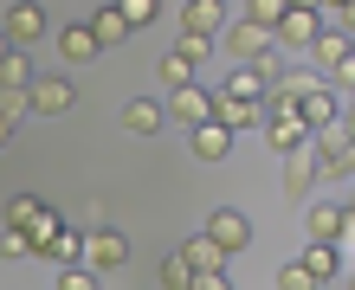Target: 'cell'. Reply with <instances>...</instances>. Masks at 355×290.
Segmentation results:
<instances>
[{
    "mask_svg": "<svg viewBox=\"0 0 355 290\" xmlns=\"http://www.w3.org/2000/svg\"><path fill=\"white\" fill-rule=\"evenodd\" d=\"M278 290H323V284H317V278H310V271H304V264H297V258H291V264H284V271H278Z\"/></svg>",
    "mask_w": 355,
    "mask_h": 290,
    "instance_id": "4dcf8cb0",
    "label": "cell"
},
{
    "mask_svg": "<svg viewBox=\"0 0 355 290\" xmlns=\"http://www.w3.org/2000/svg\"><path fill=\"white\" fill-rule=\"evenodd\" d=\"M349 290H355V264H349Z\"/></svg>",
    "mask_w": 355,
    "mask_h": 290,
    "instance_id": "8d00e7d4",
    "label": "cell"
},
{
    "mask_svg": "<svg viewBox=\"0 0 355 290\" xmlns=\"http://www.w3.org/2000/svg\"><path fill=\"white\" fill-rule=\"evenodd\" d=\"M0 258H33V239L19 226H0Z\"/></svg>",
    "mask_w": 355,
    "mask_h": 290,
    "instance_id": "f546056e",
    "label": "cell"
},
{
    "mask_svg": "<svg viewBox=\"0 0 355 290\" xmlns=\"http://www.w3.org/2000/svg\"><path fill=\"white\" fill-rule=\"evenodd\" d=\"M187 149H194L200 161H226L233 155V136H226L220 123H200V129H187Z\"/></svg>",
    "mask_w": 355,
    "mask_h": 290,
    "instance_id": "ac0fdd59",
    "label": "cell"
},
{
    "mask_svg": "<svg viewBox=\"0 0 355 290\" xmlns=\"http://www.w3.org/2000/svg\"><path fill=\"white\" fill-rule=\"evenodd\" d=\"M19 116H33V110H26V97H0V149H7V142H13Z\"/></svg>",
    "mask_w": 355,
    "mask_h": 290,
    "instance_id": "d4e9b609",
    "label": "cell"
},
{
    "mask_svg": "<svg viewBox=\"0 0 355 290\" xmlns=\"http://www.w3.org/2000/svg\"><path fill=\"white\" fill-rule=\"evenodd\" d=\"M271 84H278V78H265V71H252V65H233V71H226V84H220V97L265 103V97H271Z\"/></svg>",
    "mask_w": 355,
    "mask_h": 290,
    "instance_id": "4fadbf2b",
    "label": "cell"
},
{
    "mask_svg": "<svg viewBox=\"0 0 355 290\" xmlns=\"http://www.w3.org/2000/svg\"><path fill=\"white\" fill-rule=\"evenodd\" d=\"M175 252H181V264H187V271H226V252H220V245L214 239H207V233H194V239H187V245H175Z\"/></svg>",
    "mask_w": 355,
    "mask_h": 290,
    "instance_id": "e0dca14e",
    "label": "cell"
},
{
    "mask_svg": "<svg viewBox=\"0 0 355 290\" xmlns=\"http://www.w3.org/2000/svg\"><path fill=\"white\" fill-rule=\"evenodd\" d=\"M58 290H103V278L85 271V264H71V271H58Z\"/></svg>",
    "mask_w": 355,
    "mask_h": 290,
    "instance_id": "1f68e13d",
    "label": "cell"
},
{
    "mask_svg": "<svg viewBox=\"0 0 355 290\" xmlns=\"http://www.w3.org/2000/svg\"><path fill=\"white\" fill-rule=\"evenodd\" d=\"M310 58H317V71H336L343 58H349V33H343V26H323L317 46H310Z\"/></svg>",
    "mask_w": 355,
    "mask_h": 290,
    "instance_id": "44dd1931",
    "label": "cell"
},
{
    "mask_svg": "<svg viewBox=\"0 0 355 290\" xmlns=\"http://www.w3.org/2000/svg\"><path fill=\"white\" fill-rule=\"evenodd\" d=\"M175 13H181V33H187V39H220L233 7H220V0H181Z\"/></svg>",
    "mask_w": 355,
    "mask_h": 290,
    "instance_id": "8992f818",
    "label": "cell"
},
{
    "mask_svg": "<svg viewBox=\"0 0 355 290\" xmlns=\"http://www.w3.org/2000/svg\"><path fill=\"white\" fill-rule=\"evenodd\" d=\"M214 123L226 136H239V129H265V103H239V97H220L214 91Z\"/></svg>",
    "mask_w": 355,
    "mask_h": 290,
    "instance_id": "9c48e42d",
    "label": "cell"
},
{
    "mask_svg": "<svg viewBox=\"0 0 355 290\" xmlns=\"http://www.w3.org/2000/svg\"><path fill=\"white\" fill-rule=\"evenodd\" d=\"M207 239H214L226 258H239L245 245H252V219H245L239 206H214V219H207Z\"/></svg>",
    "mask_w": 355,
    "mask_h": 290,
    "instance_id": "277c9868",
    "label": "cell"
},
{
    "mask_svg": "<svg viewBox=\"0 0 355 290\" xmlns=\"http://www.w3.org/2000/svg\"><path fill=\"white\" fill-rule=\"evenodd\" d=\"M175 58L194 71V65H207V58H214V39H187V33H181V39H175Z\"/></svg>",
    "mask_w": 355,
    "mask_h": 290,
    "instance_id": "484cf974",
    "label": "cell"
},
{
    "mask_svg": "<svg viewBox=\"0 0 355 290\" xmlns=\"http://www.w3.org/2000/svg\"><path fill=\"white\" fill-rule=\"evenodd\" d=\"M265 142H271L284 161H297V155L310 149V129H304L297 116H265Z\"/></svg>",
    "mask_w": 355,
    "mask_h": 290,
    "instance_id": "7c38bea8",
    "label": "cell"
},
{
    "mask_svg": "<svg viewBox=\"0 0 355 290\" xmlns=\"http://www.w3.org/2000/svg\"><path fill=\"white\" fill-rule=\"evenodd\" d=\"M284 7H291V0H245V19H252V26H265V33H278V19H284Z\"/></svg>",
    "mask_w": 355,
    "mask_h": 290,
    "instance_id": "cb8c5ba5",
    "label": "cell"
},
{
    "mask_svg": "<svg viewBox=\"0 0 355 290\" xmlns=\"http://www.w3.org/2000/svg\"><path fill=\"white\" fill-rule=\"evenodd\" d=\"M33 65H26V52H7V58H0V97H26L33 91Z\"/></svg>",
    "mask_w": 355,
    "mask_h": 290,
    "instance_id": "d6986e66",
    "label": "cell"
},
{
    "mask_svg": "<svg viewBox=\"0 0 355 290\" xmlns=\"http://www.w3.org/2000/svg\"><path fill=\"white\" fill-rule=\"evenodd\" d=\"M155 78H162V91H168V97H175L181 84H194V71H187V65H181L175 52H168V58H162V65H155Z\"/></svg>",
    "mask_w": 355,
    "mask_h": 290,
    "instance_id": "4316f807",
    "label": "cell"
},
{
    "mask_svg": "<svg viewBox=\"0 0 355 290\" xmlns=\"http://www.w3.org/2000/svg\"><path fill=\"white\" fill-rule=\"evenodd\" d=\"M39 219H46V200H39V194H13V200H7V226H19V233H33Z\"/></svg>",
    "mask_w": 355,
    "mask_h": 290,
    "instance_id": "603a6c76",
    "label": "cell"
},
{
    "mask_svg": "<svg viewBox=\"0 0 355 290\" xmlns=\"http://www.w3.org/2000/svg\"><path fill=\"white\" fill-rule=\"evenodd\" d=\"M116 264H130V239L116 233V226H97V233H85V271H116Z\"/></svg>",
    "mask_w": 355,
    "mask_h": 290,
    "instance_id": "3957f363",
    "label": "cell"
},
{
    "mask_svg": "<svg viewBox=\"0 0 355 290\" xmlns=\"http://www.w3.org/2000/svg\"><path fill=\"white\" fill-rule=\"evenodd\" d=\"M297 264H304V271L317 278V284H329V278L343 271V258H336V245H304V258H297Z\"/></svg>",
    "mask_w": 355,
    "mask_h": 290,
    "instance_id": "7402d4cb",
    "label": "cell"
},
{
    "mask_svg": "<svg viewBox=\"0 0 355 290\" xmlns=\"http://www.w3.org/2000/svg\"><path fill=\"white\" fill-rule=\"evenodd\" d=\"M336 116H343V97L329 91V84H310V91H304V103H297V123H304L310 136H317L323 123H336Z\"/></svg>",
    "mask_w": 355,
    "mask_h": 290,
    "instance_id": "30bf717a",
    "label": "cell"
},
{
    "mask_svg": "<svg viewBox=\"0 0 355 290\" xmlns=\"http://www.w3.org/2000/svg\"><path fill=\"white\" fill-rule=\"evenodd\" d=\"M0 33H7L13 52H26L33 39H46V7H39V0H13V7H7V26H0Z\"/></svg>",
    "mask_w": 355,
    "mask_h": 290,
    "instance_id": "5b68a950",
    "label": "cell"
},
{
    "mask_svg": "<svg viewBox=\"0 0 355 290\" xmlns=\"http://www.w3.org/2000/svg\"><path fill=\"white\" fill-rule=\"evenodd\" d=\"M123 19H130V33H142V26L162 19V7H155V0H123Z\"/></svg>",
    "mask_w": 355,
    "mask_h": 290,
    "instance_id": "83f0119b",
    "label": "cell"
},
{
    "mask_svg": "<svg viewBox=\"0 0 355 290\" xmlns=\"http://www.w3.org/2000/svg\"><path fill=\"white\" fill-rule=\"evenodd\" d=\"M187 290H233V278H226V271H200Z\"/></svg>",
    "mask_w": 355,
    "mask_h": 290,
    "instance_id": "d6a6232c",
    "label": "cell"
},
{
    "mask_svg": "<svg viewBox=\"0 0 355 290\" xmlns=\"http://www.w3.org/2000/svg\"><path fill=\"white\" fill-rule=\"evenodd\" d=\"M317 174H323V168H317V155H310V149H304L297 161H284V200L310 206V188H317Z\"/></svg>",
    "mask_w": 355,
    "mask_h": 290,
    "instance_id": "2e32d148",
    "label": "cell"
},
{
    "mask_svg": "<svg viewBox=\"0 0 355 290\" xmlns=\"http://www.w3.org/2000/svg\"><path fill=\"white\" fill-rule=\"evenodd\" d=\"M85 26L97 33V46H103V52H110V46H123V39H130V19H123V7H97V13L85 19Z\"/></svg>",
    "mask_w": 355,
    "mask_h": 290,
    "instance_id": "ffe728a7",
    "label": "cell"
},
{
    "mask_svg": "<svg viewBox=\"0 0 355 290\" xmlns=\"http://www.w3.org/2000/svg\"><path fill=\"white\" fill-rule=\"evenodd\" d=\"M323 13H336V19H343V26L355 33V0H343V7H323Z\"/></svg>",
    "mask_w": 355,
    "mask_h": 290,
    "instance_id": "836d02e7",
    "label": "cell"
},
{
    "mask_svg": "<svg viewBox=\"0 0 355 290\" xmlns=\"http://www.w3.org/2000/svg\"><path fill=\"white\" fill-rule=\"evenodd\" d=\"M26 239H33V258L58 264V271H71V264H85V233H78V226H65V219L52 213V206H46V219H39V226H33Z\"/></svg>",
    "mask_w": 355,
    "mask_h": 290,
    "instance_id": "6da1fadb",
    "label": "cell"
},
{
    "mask_svg": "<svg viewBox=\"0 0 355 290\" xmlns=\"http://www.w3.org/2000/svg\"><path fill=\"white\" fill-rule=\"evenodd\" d=\"M162 110H168V123H187V129H200V123H214V91L181 84L175 97H162Z\"/></svg>",
    "mask_w": 355,
    "mask_h": 290,
    "instance_id": "ba28073f",
    "label": "cell"
},
{
    "mask_svg": "<svg viewBox=\"0 0 355 290\" xmlns=\"http://www.w3.org/2000/svg\"><path fill=\"white\" fill-rule=\"evenodd\" d=\"M103 46H97V33L85 26V19H78V26H58V58H65V65H91Z\"/></svg>",
    "mask_w": 355,
    "mask_h": 290,
    "instance_id": "9a60e30c",
    "label": "cell"
},
{
    "mask_svg": "<svg viewBox=\"0 0 355 290\" xmlns=\"http://www.w3.org/2000/svg\"><path fill=\"white\" fill-rule=\"evenodd\" d=\"M343 213H349V219H355V188H349V200H343Z\"/></svg>",
    "mask_w": 355,
    "mask_h": 290,
    "instance_id": "e575fe53",
    "label": "cell"
},
{
    "mask_svg": "<svg viewBox=\"0 0 355 290\" xmlns=\"http://www.w3.org/2000/svg\"><path fill=\"white\" fill-rule=\"evenodd\" d=\"M162 123H168L162 97H130V103H123V129H130V136H162Z\"/></svg>",
    "mask_w": 355,
    "mask_h": 290,
    "instance_id": "5bb4252c",
    "label": "cell"
},
{
    "mask_svg": "<svg viewBox=\"0 0 355 290\" xmlns=\"http://www.w3.org/2000/svg\"><path fill=\"white\" fill-rule=\"evenodd\" d=\"M187 284H194V271L181 264V252H168L162 258V290H187Z\"/></svg>",
    "mask_w": 355,
    "mask_h": 290,
    "instance_id": "f1b7e54d",
    "label": "cell"
},
{
    "mask_svg": "<svg viewBox=\"0 0 355 290\" xmlns=\"http://www.w3.org/2000/svg\"><path fill=\"white\" fill-rule=\"evenodd\" d=\"M71 103H78V91H71V78H33V91H26V110L33 116H65L71 110Z\"/></svg>",
    "mask_w": 355,
    "mask_h": 290,
    "instance_id": "52a82bcc",
    "label": "cell"
},
{
    "mask_svg": "<svg viewBox=\"0 0 355 290\" xmlns=\"http://www.w3.org/2000/svg\"><path fill=\"white\" fill-rule=\"evenodd\" d=\"M7 52H13V46H7V33H0V58H7Z\"/></svg>",
    "mask_w": 355,
    "mask_h": 290,
    "instance_id": "d590c367",
    "label": "cell"
},
{
    "mask_svg": "<svg viewBox=\"0 0 355 290\" xmlns=\"http://www.w3.org/2000/svg\"><path fill=\"white\" fill-rule=\"evenodd\" d=\"M323 26H329V19H323V7H317V0H291V7H284V19H278V33H271V46H297V52H310Z\"/></svg>",
    "mask_w": 355,
    "mask_h": 290,
    "instance_id": "7a4b0ae2",
    "label": "cell"
},
{
    "mask_svg": "<svg viewBox=\"0 0 355 290\" xmlns=\"http://www.w3.org/2000/svg\"><path fill=\"white\" fill-rule=\"evenodd\" d=\"M304 233H310V245H336L343 239V206L336 200H310L304 206Z\"/></svg>",
    "mask_w": 355,
    "mask_h": 290,
    "instance_id": "8fae6325",
    "label": "cell"
}]
</instances>
